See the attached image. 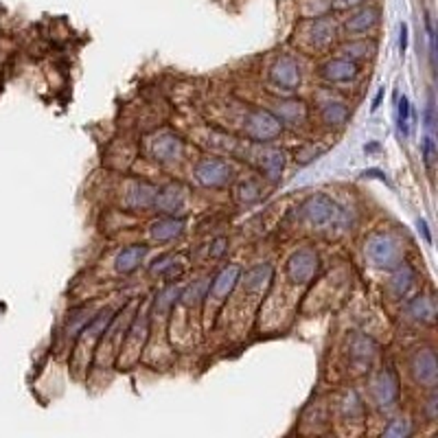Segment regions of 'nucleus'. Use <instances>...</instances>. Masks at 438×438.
Wrapping results in <instances>:
<instances>
[{
	"label": "nucleus",
	"instance_id": "1",
	"mask_svg": "<svg viewBox=\"0 0 438 438\" xmlns=\"http://www.w3.org/2000/svg\"><path fill=\"white\" fill-rule=\"evenodd\" d=\"M364 254L370 265L377 269H386V272H392L403 261L401 241L386 230H375L368 234L364 243Z\"/></svg>",
	"mask_w": 438,
	"mask_h": 438
},
{
	"label": "nucleus",
	"instance_id": "2",
	"mask_svg": "<svg viewBox=\"0 0 438 438\" xmlns=\"http://www.w3.org/2000/svg\"><path fill=\"white\" fill-rule=\"evenodd\" d=\"M243 134L250 143L269 145L283 134V123L272 110L250 108L243 117Z\"/></svg>",
	"mask_w": 438,
	"mask_h": 438
},
{
	"label": "nucleus",
	"instance_id": "3",
	"mask_svg": "<svg viewBox=\"0 0 438 438\" xmlns=\"http://www.w3.org/2000/svg\"><path fill=\"white\" fill-rule=\"evenodd\" d=\"M300 215L302 219H307L313 228L340 226L342 206L327 193H313L300 204Z\"/></svg>",
	"mask_w": 438,
	"mask_h": 438
},
{
	"label": "nucleus",
	"instance_id": "4",
	"mask_svg": "<svg viewBox=\"0 0 438 438\" xmlns=\"http://www.w3.org/2000/svg\"><path fill=\"white\" fill-rule=\"evenodd\" d=\"M248 160L256 167V171L263 175V180H267L269 184H278L280 175L285 171L287 156L283 149L269 147V145H261V143H252L248 147Z\"/></svg>",
	"mask_w": 438,
	"mask_h": 438
},
{
	"label": "nucleus",
	"instance_id": "5",
	"mask_svg": "<svg viewBox=\"0 0 438 438\" xmlns=\"http://www.w3.org/2000/svg\"><path fill=\"white\" fill-rule=\"evenodd\" d=\"M195 180L204 188H226L237 180V169L217 156H206L195 165Z\"/></svg>",
	"mask_w": 438,
	"mask_h": 438
},
{
	"label": "nucleus",
	"instance_id": "6",
	"mask_svg": "<svg viewBox=\"0 0 438 438\" xmlns=\"http://www.w3.org/2000/svg\"><path fill=\"white\" fill-rule=\"evenodd\" d=\"M370 397H373L375 406L381 412H388L397 406L401 397V386H399V377L395 373V368L386 366L373 377V381H370Z\"/></svg>",
	"mask_w": 438,
	"mask_h": 438
},
{
	"label": "nucleus",
	"instance_id": "7",
	"mask_svg": "<svg viewBox=\"0 0 438 438\" xmlns=\"http://www.w3.org/2000/svg\"><path fill=\"white\" fill-rule=\"evenodd\" d=\"M320 267V254L305 245V248H298L291 252V256L285 263V276L289 283L294 285H307L309 280L318 274Z\"/></svg>",
	"mask_w": 438,
	"mask_h": 438
},
{
	"label": "nucleus",
	"instance_id": "8",
	"mask_svg": "<svg viewBox=\"0 0 438 438\" xmlns=\"http://www.w3.org/2000/svg\"><path fill=\"white\" fill-rule=\"evenodd\" d=\"M149 156L158 162H173L178 160L184 151V141L178 136L171 130H162L158 134H154L147 143Z\"/></svg>",
	"mask_w": 438,
	"mask_h": 438
},
{
	"label": "nucleus",
	"instance_id": "9",
	"mask_svg": "<svg viewBox=\"0 0 438 438\" xmlns=\"http://www.w3.org/2000/svg\"><path fill=\"white\" fill-rule=\"evenodd\" d=\"M241 265L237 263H230V265H223L219 272L212 276L208 280V289H206V302L210 300H215V302H221V300H226L234 287L239 285V278H241Z\"/></svg>",
	"mask_w": 438,
	"mask_h": 438
},
{
	"label": "nucleus",
	"instance_id": "10",
	"mask_svg": "<svg viewBox=\"0 0 438 438\" xmlns=\"http://www.w3.org/2000/svg\"><path fill=\"white\" fill-rule=\"evenodd\" d=\"M300 66L298 62L291 58V55H283V58H278L272 69H269V82H272L278 90H283V93L291 95L296 93L298 86H300Z\"/></svg>",
	"mask_w": 438,
	"mask_h": 438
},
{
	"label": "nucleus",
	"instance_id": "11",
	"mask_svg": "<svg viewBox=\"0 0 438 438\" xmlns=\"http://www.w3.org/2000/svg\"><path fill=\"white\" fill-rule=\"evenodd\" d=\"M410 373L414 377V381L425 388H436L438 381V364H436V355L432 349H419L414 351L410 357Z\"/></svg>",
	"mask_w": 438,
	"mask_h": 438
},
{
	"label": "nucleus",
	"instance_id": "12",
	"mask_svg": "<svg viewBox=\"0 0 438 438\" xmlns=\"http://www.w3.org/2000/svg\"><path fill=\"white\" fill-rule=\"evenodd\" d=\"M186 204V188L180 182H169L165 186H158L156 193L154 210L160 215H178L180 210H184Z\"/></svg>",
	"mask_w": 438,
	"mask_h": 438
},
{
	"label": "nucleus",
	"instance_id": "13",
	"mask_svg": "<svg viewBox=\"0 0 438 438\" xmlns=\"http://www.w3.org/2000/svg\"><path fill=\"white\" fill-rule=\"evenodd\" d=\"M375 355H377L375 340L368 338V335H364V333H355L353 340H351L349 357H351V366L357 370V373H366V370L370 368V364H373Z\"/></svg>",
	"mask_w": 438,
	"mask_h": 438
},
{
	"label": "nucleus",
	"instance_id": "14",
	"mask_svg": "<svg viewBox=\"0 0 438 438\" xmlns=\"http://www.w3.org/2000/svg\"><path fill=\"white\" fill-rule=\"evenodd\" d=\"M156 193H158V186L147 182V180H134L127 186L125 193V206L130 210H149L154 208Z\"/></svg>",
	"mask_w": 438,
	"mask_h": 438
},
{
	"label": "nucleus",
	"instance_id": "15",
	"mask_svg": "<svg viewBox=\"0 0 438 438\" xmlns=\"http://www.w3.org/2000/svg\"><path fill=\"white\" fill-rule=\"evenodd\" d=\"M186 228V219L180 215H160L156 221L149 223V234L154 241L167 243L175 241L178 237H182V232Z\"/></svg>",
	"mask_w": 438,
	"mask_h": 438
},
{
	"label": "nucleus",
	"instance_id": "16",
	"mask_svg": "<svg viewBox=\"0 0 438 438\" xmlns=\"http://www.w3.org/2000/svg\"><path fill=\"white\" fill-rule=\"evenodd\" d=\"M357 71H359L357 62H353L349 58H335L320 66V77L329 84H346V82L355 80Z\"/></svg>",
	"mask_w": 438,
	"mask_h": 438
},
{
	"label": "nucleus",
	"instance_id": "17",
	"mask_svg": "<svg viewBox=\"0 0 438 438\" xmlns=\"http://www.w3.org/2000/svg\"><path fill=\"white\" fill-rule=\"evenodd\" d=\"M272 278H274L272 263H256L245 269V272H241L239 283L243 285V289L248 291V294H261L263 289L269 287Z\"/></svg>",
	"mask_w": 438,
	"mask_h": 438
},
{
	"label": "nucleus",
	"instance_id": "18",
	"mask_svg": "<svg viewBox=\"0 0 438 438\" xmlns=\"http://www.w3.org/2000/svg\"><path fill=\"white\" fill-rule=\"evenodd\" d=\"M149 248L145 243H132L127 245V248H123L119 254H117V261H114V267L117 272L127 276V274H134L136 269L143 265L145 256H147Z\"/></svg>",
	"mask_w": 438,
	"mask_h": 438
},
{
	"label": "nucleus",
	"instance_id": "19",
	"mask_svg": "<svg viewBox=\"0 0 438 438\" xmlns=\"http://www.w3.org/2000/svg\"><path fill=\"white\" fill-rule=\"evenodd\" d=\"M414 280H417V272H414V267L406 261H401L395 269H392V276L388 280V291L392 298H406L408 291L412 289Z\"/></svg>",
	"mask_w": 438,
	"mask_h": 438
},
{
	"label": "nucleus",
	"instance_id": "20",
	"mask_svg": "<svg viewBox=\"0 0 438 438\" xmlns=\"http://www.w3.org/2000/svg\"><path fill=\"white\" fill-rule=\"evenodd\" d=\"M406 313L419 324H434L436 320V302L432 294H417L406 302Z\"/></svg>",
	"mask_w": 438,
	"mask_h": 438
},
{
	"label": "nucleus",
	"instance_id": "21",
	"mask_svg": "<svg viewBox=\"0 0 438 438\" xmlns=\"http://www.w3.org/2000/svg\"><path fill=\"white\" fill-rule=\"evenodd\" d=\"M272 112L278 117V121L283 123V125H285V123H289V125H302V123H305L307 117H309L307 106L302 104V101H298V99L278 101Z\"/></svg>",
	"mask_w": 438,
	"mask_h": 438
},
{
	"label": "nucleus",
	"instance_id": "22",
	"mask_svg": "<svg viewBox=\"0 0 438 438\" xmlns=\"http://www.w3.org/2000/svg\"><path fill=\"white\" fill-rule=\"evenodd\" d=\"M349 106L340 99H327L320 104V119L329 127H342L349 121Z\"/></svg>",
	"mask_w": 438,
	"mask_h": 438
},
{
	"label": "nucleus",
	"instance_id": "23",
	"mask_svg": "<svg viewBox=\"0 0 438 438\" xmlns=\"http://www.w3.org/2000/svg\"><path fill=\"white\" fill-rule=\"evenodd\" d=\"M377 20H379V11L375 7H362L346 20V31H349L351 36H362V33H368L377 25Z\"/></svg>",
	"mask_w": 438,
	"mask_h": 438
},
{
	"label": "nucleus",
	"instance_id": "24",
	"mask_svg": "<svg viewBox=\"0 0 438 438\" xmlns=\"http://www.w3.org/2000/svg\"><path fill=\"white\" fill-rule=\"evenodd\" d=\"M335 31H338V27H335L333 18H327V16L316 18L311 22V27H309V42L316 49H322V47H327L329 42H333Z\"/></svg>",
	"mask_w": 438,
	"mask_h": 438
},
{
	"label": "nucleus",
	"instance_id": "25",
	"mask_svg": "<svg viewBox=\"0 0 438 438\" xmlns=\"http://www.w3.org/2000/svg\"><path fill=\"white\" fill-rule=\"evenodd\" d=\"M95 316H97L95 307H88V305H84V307H77V309H73V311L69 313V320H66V329H64L66 338L77 340V335L82 333V329H84L86 324H88L90 320H93Z\"/></svg>",
	"mask_w": 438,
	"mask_h": 438
},
{
	"label": "nucleus",
	"instance_id": "26",
	"mask_svg": "<svg viewBox=\"0 0 438 438\" xmlns=\"http://www.w3.org/2000/svg\"><path fill=\"white\" fill-rule=\"evenodd\" d=\"M263 197V186L256 178H245L234 186V199L243 206H252Z\"/></svg>",
	"mask_w": 438,
	"mask_h": 438
},
{
	"label": "nucleus",
	"instance_id": "27",
	"mask_svg": "<svg viewBox=\"0 0 438 438\" xmlns=\"http://www.w3.org/2000/svg\"><path fill=\"white\" fill-rule=\"evenodd\" d=\"M180 287L175 285H167L165 289L158 291V296H156L154 300V316H165V313H169L175 305H178V300H180Z\"/></svg>",
	"mask_w": 438,
	"mask_h": 438
},
{
	"label": "nucleus",
	"instance_id": "28",
	"mask_svg": "<svg viewBox=\"0 0 438 438\" xmlns=\"http://www.w3.org/2000/svg\"><path fill=\"white\" fill-rule=\"evenodd\" d=\"M414 125H417V114H414V110L410 108L408 97H399V104H397V127H399V134L403 138H408L410 130Z\"/></svg>",
	"mask_w": 438,
	"mask_h": 438
},
{
	"label": "nucleus",
	"instance_id": "29",
	"mask_svg": "<svg viewBox=\"0 0 438 438\" xmlns=\"http://www.w3.org/2000/svg\"><path fill=\"white\" fill-rule=\"evenodd\" d=\"M340 410H342V417L346 421H362L366 408H364L362 397H359L355 390H349L344 395V399L340 401Z\"/></svg>",
	"mask_w": 438,
	"mask_h": 438
},
{
	"label": "nucleus",
	"instance_id": "30",
	"mask_svg": "<svg viewBox=\"0 0 438 438\" xmlns=\"http://www.w3.org/2000/svg\"><path fill=\"white\" fill-rule=\"evenodd\" d=\"M412 421L408 417H397V419H392L386 428H384V436L386 438H406L412 434Z\"/></svg>",
	"mask_w": 438,
	"mask_h": 438
},
{
	"label": "nucleus",
	"instance_id": "31",
	"mask_svg": "<svg viewBox=\"0 0 438 438\" xmlns=\"http://www.w3.org/2000/svg\"><path fill=\"white\" fill-rule=\"evenodd\" d=\"M423 160L428 165V169H434V162H436V145H434V136L428 134V136L423 138Z\"/></svg>",
	"mask_w": 438,
	"mask_h": 438
},
{
	"label": "nucleus",
	"instance_id": "32",
	"mask_svg": "<svg viewBox=\"0 0 438 438\" xmlns=\"http://www.w3.org/2000/svg\"><path fill=\"white\" fill-rule=\"evenodd\" d=\"M375 47H373V44H370V47H368V44L366 42H359V44H349V47H346L344 51H346V55H349V60H353V62H357L359 58H368V51H373Z\"/></svg>",
	"mask_w": 438,
	"mask_h": 438
},
{
	"label": "nucleus",
	"instance_id": "33",
	"mask_svg": "<svg viewBox=\"0 0 438 438\" xmlns=\"http://www.w3.org/2000/svg\"><path fill=\"white\" fill-rule=\"evenodd\" d=\"M226 250H228V237H215L210 241L208 256H210V259H221Z\"/></svg>",
	"mask_w": 438,
	"mask_h": 438
},
{
	"label": "nucleus",
	"instance_id": "34",
	"mask_svg": "<svg viewBox=\"0 0 438 438\" xmlns=\"http://www.w3.org/2000/svg\"><path fill=\"white\" fill-rule=\"evenodd\" d=\"M324 149H316V145H307L305 149H300L298 154H296V160L300 162V165H307V162H311L313 158H318V156L322 154Z\"/></svg>",
	"mask_w": 438,
	"mask_h": 438
},
{
	"label": "nucleus",
	"instance_id": "35",
	"mask_svg": "<svg viewBox=\"0 0 438 438\" xmlns=\"http://www.w3.org/2000/svg\"><path fill=\"white\" fill-rule=\"evenodd\" d=\"M434 123H436V117H434V97L430 95L428 108H425V127H428V134L434 132Z\"/></svg>",
	"mask_w": 438,
	"mask_h": 438
},
{
	"label": "nucleus",
	"instance_id": "36",
	"mask_svg": "<svg viewBox=\"0 0 438 438\" xmlns=\"http://www.w3.org/2000/svg\"><path fill=\"white\" fill-rule=\"evenodd\" d=\"M438 414V395H436V388H432V395L428 399V419L434 421Z\"/></svg>",
	"mask_w": 438,
	"mask_h": 438
},
{
	"label": "nucleus",
	"instance_id": "37",
	"mask_svg": "<svg viewBox=\"0 0 438 438\" xmlns=\"http://www.w3.org/2000/svg\"><path fill=\"white\" fill-rule=\"evenodd\" d=\"M406 49H408V25L403 22V25L399 27V51H401V55L406 53Z\"/></svg>",
	"mask_w": 438,
	"mask_h": 438
},
{
	"label": "nucleus",
	"instance_id": "38",
	"mask_svg": "<svg viewBox=\"0 0 438 438\" xmlns=\"http://www.w3.org/2000/svg\"><path fill=\"white\" fill-rule=\"evenodd\" d=\"M362 3L364 0H333V7L335 9H349V7H357Z\"/></svg>",
	"mask_w": 438,
	"mask_h": 438
},
{
	"label": "nucleus",
	"instance_id": "39",
	"mask_svg": "<svg viewBox=\"0 0 438 438\" xmlns=\"http://www.w3.org/2000/svg\"><path fill=\"white\" fill-rule=\"evenodd\" d=\"M417 226H419V232L425 237V241L432 243V234H430V228H428V221H425V219H419V221H417Z\"/></svg>",
	"mask_w": 438,
	"mask_h": 438
},
{
	"label": "nucleus",
	"instance_id": "40",
	"mask_svg": "<svg viewBox=\"0 0 438 438\" xmlns=\"http://www.w3.org/2000/svg\"><path fill=\"white\" fill-rule=\"evenodd\" d=\"M381 97H384V90H379V93H377V97H375V101H373V110H377V108H379Z\"/></svg>",
	"mask_w": 438,
	"mask_h": 438
}]
</instances>
